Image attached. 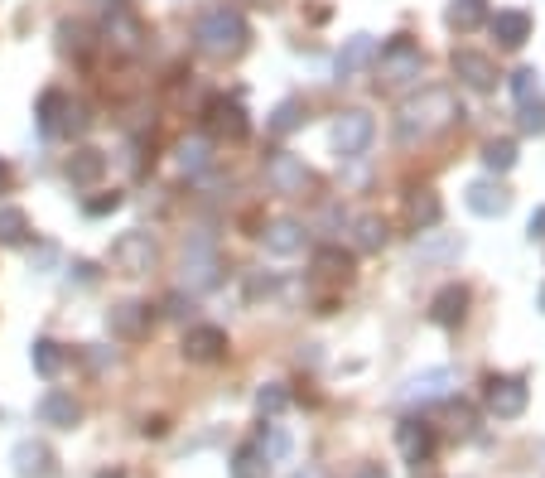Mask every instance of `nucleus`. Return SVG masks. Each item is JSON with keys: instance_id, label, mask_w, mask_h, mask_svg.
<instances>
[{"instance_id": "nucleus-31", "label": "nucleus", "mask_w": 545, "mask_h": 478, "mask_svg": "<svg viewBox=\"0 0 545 478\" xmlns=\"http://www.w3.org/2000/svg\"><path fill=\"white\" fill-rule=\"evenodd\" d=\"M25 237H29V213L5 203V208H0V242H5V247H20Z\"/></svg>"}, {"instance_id": "nucleus-51", "label": "nucleus", "mask_w": 545, "mask_h": 478, "mask_svg": "<svg viewBox=\"0 0 545 478\" xmlns=\"http://www.w3.org/2000/svg\"><path fill=\"white\" fill-rule=\"evenodd\" d=\"M97 478H126V474H121V469H102V474H97Z\"/></svg>"}, {"instance_id": "nucleus-29", "label": "nucleus", "mask_w": 545, "mask_h": 478, "mask_svg": "<svg viewBox=\"0 0 545 478\" xmlns=\"http://www.w3.org/2000/svg\"><path fill=\"white\" fill-rule=\"evenodd\" d=\"M304 116H309V112H304L300 97H285V102L271 112V136H290V131H300Z\"/></svg>"}, {"instance_id": "nucleus-47", "label": "nucleus", "mask_w": 545, "mask_h": 478, "mask_svg": "<svg viewBox=\"0 0 545 478\" xmlns=\"http://www.w3.org/2000/svg\"><path fill=\"white\" fill-rule=\"evenodd\" d=\"M357 478H386V469H382V464H362V469H357Z\"/></svg>"}, {"instance_id": "nucleus-28", "label": "nucleus", "mask_w": 545, "mask_h": 478, "mask_svg": "<svg viewBox=\"0 0 545 478\" xmlns=\"http://www.w3.org/2000/svg\"><path fill=\"white\" fill-rule=\"evenodd\" d=\"M68 102H73V97H68L63 87H49V92L39 97V107H34V116H39V126H44L49 136H54V126L63 121V112H68Z\"/></svg>"}, {"instance_id": "nucleus-43", "label": "nucleus", "mask_w": 545, "mask_h": 478, "mask_svg": "<svg viewBox=\"0 0 545 478\" xmlns=\"http://www.w3.org/2000/svg\"><path fill=\"white\" fill-rule=\"evenodd\" d=\"M271 290H275V276H261V271H256V276L246 281V300H261V295H271Z\"/></svg>"}, {"instance_id": "nucleus-33", "label": "nucleus", "mask_w": 545, "mask_h": 478, "mask_svg": "<svg viewBox=\"0 0 545 478\" xmlns=\"http://www.w3.org/2000/svg\"><path fill=\"white\" fill-rule=\"evenodd\" d=\"M410 218L420 227H439V218H444V203H439L430 189H415L410 194Z\"/></svg>"}, {"instance_id": "nucleus-20", "label": "nucleus", "mask_w": 545, "mask_h": 478, "mask_svg": "<svg viewBox=\"0 0 545 478\" xmlns=\"http://www.w3.org/2000/svg\"><path fill=\"white\" fill-rule=\"evenodd\" d=\"M377 39L372 34H353L343 49H338V78H353V73H362V68H372L377 63Z\"/></svg>"}, {"instance_id": "nucleus-44", "label": "nucleus", "mask_w": 545, "mask_h": 478, "mask_svg": "<svg viewBox=\"0 0 545 478\" xmlns=\"http://www.w3.org/2000/svg\"><path fill=\"white\" fill-rule=\"evenodd\" d=\"M164 314H174V319H189L193 300H184V295H169V300H164Z\"/></svg>"}, {"instance_id": "nucleus-10", "label": "nucleus", "mask_w": 545, "mask_h": 478, "mask_svg": "<svg viewBox=\"0 0 545 478\" xmlns=\"http://www.w3.org/2000/svg\"><path fill=\"white\" fill-rule=\"evenodd\" d=\"M454 387V372L449 367H430V372H415L406 387H401V401L406 406H430V401H444Z\"/></svg>"}, {"instance_id": "nucleus-27", "label": "nucleus", "mask_w": 545, "mask_h": 478, "mask_svg": "<svg viewBox=\"0 0 545 478\" xmlns=\"http://www.w3.org/2000/svg\"><path fill=\"white\" fill-rule=\"evenodd\" d=\"M488 20V0H449V25L468 34V29H478Z\"/></svg>"}, {"instance_id": "nucleus-45", "label": "nucleus", "mask_w": 545, "mask_h": 478, "mask_svg": "<svg viewBox=\"0 0 545 478\" xmlns=\"http://www.w3.org/2000/svg\"><path fill=\"white\" fill-rule=\"evenodd\" d=\"M526 232H531V242H545V208L531 213V227H526Z\"/></svg>"}, {"instance_id": "nucleus-5", "label": "nucleus", "mask_w": 545, "mask_h": 478, "mask_svg": "<svg viewBox=\"0 0 545 478\" xmlns=\"http://www.w3.org/2000/svg\"><path fill=\"white\" fill-rule=\"evenodd\" d=\"M483 401H488V411L497 421H517L521 411H526V401H531L526 377H488L483 382Z\"/></svg>"}, {"instance_id": "nucleus-15", "label": "nucleus", "mask_w": 545, "mask_h": 478, "mask_svg": "<svg viewBox=\"0 0 545 478\" xmlns=\"http://www.w3.org/2000/svg\"><path fill=\"white\" fill-rule=\"evenodd\" d=\"M10 464H15L20 478H49L54 474V450L44 440H20L15 454H10Z\"/></svg>"}, {"instance_id": "nucleus-9", "label": "nucleus", "mask_w": 545, "mask_h": 478, "mask_svg": "<svg viewBox=\"0 0 545 478\" xmlns=\"http://www.w3.org/2000/svg\"><path fill=\"white\" fill-rule=\"evenodd\" d=\"M203 116H208V131L222 136V141H246L251 136V121H246L242 102H232V97H213Z\"/></svg>"}, {"instance_id": "nucleus-42", "label": "nucleus", "mask_w": 545, "mask_h": 478, "mask_svg": "<svg viewBox=\"0 0 545 478\" xmlns=\"http://www.w3.org/2000/svg\"><path fill=\"white\" fill-rule=\"evenodd\" d=\"M121 208V194L111 189V194H102V198H87V218H107V213H116Z\"/></svg>"}, {"instance_id": "nucleus-40", "label": "nucleus", "mask_w": 545, "mask_h": 478, "mask_svg": "<svg viewBox=\"0 0 545 478\" xmlns=\"http://www.w3.org/2000/svg\"><path fill=\"white\" fill-rule=\"evenodd\" d=\"M58 49H63V54H73V58L87 54V25L63 20V25H58Z\"/></svg>"}, {"instance_id": "nucleus-14", "label": "nucleus", "mask_w": 545, "mask_h": 478, "mask_svg": "<svg viewBox=\"0 0 545 478\" xmlns=\"http://www.w3.org/2000/svg\"><path fill=\"white\" fill-rule=\"evenodd\" d=\"M266 252L271 256H300L304 252V223L300 218H271L266 232H261Z\"/></svg>"}, {"instance_id": "nucleus-2", "label": "nucleus", "mask_w": 545, "mask_h": 478, "mask_svg": "<svg viewBox=\"0 0 545 478\" xmlns=\"http://www.w3.org/2000/svg\"><path fill=\"white\" fill-rule=\"evenodd\" d=\"M193 39L208 58H237L251 44V25H246V15L237 5H208L198 15V25H193Z\"/></svg>"}, {"instance_id": "nucleus-24", "label": "nucleus", "mask_w": 545, "mask_h": 478, "mask_svg": "<svg viewBox=\"0 0 545 478\" xmlns=\"http://www.w3.org/2000/svg\"><path fill=\"white\" fill-rule=\"evenodd\" d=\"M232 478H271V459L261 454L256 440L237 445V454H232Z\"/></svg>"}, {"instance_id": "nucleus-36", "label": "nucleus", "mask_w": 545, "mask_h": 478, "mask_svg": "<svg viewBox=\"0 0 545 478\" xmlns=\"http://www.w3.org/2000/svg\"><path fill=\"white\" fill-rule=\"evenodd\" d=\"M256 445H261V454H266L271 464H280V459L290 454V435H285L280 425H261V435H256Z\"/></svg>"}, {"instance_id": "nucleus-30", "label": "nucleus", "mask_w": 545, "mask_h": 478, "mask_svg": "<svg viewBox=\"0 0 545 478\" xmlns=\"http://www.w3.org/2000/svg\"><path fill=\"white\" fill-rule=\"evenodd\" d=\"M29 363L39 377H58V367H63V348H58L54 338H34V348H29Z\"/></svg>"}, {"instance_id": "nucleus-32", "label": "nucleus", "mask_w": 545, "mask_h": 478, "mask_svg": "<svg viewBox=\"0 0 545 478\" xmlns=\"http://www.w3.org/2000/svg\"><path fill=\"white\" fill-rule=\"evenodd\" d=\"M314 271L328 276V281H348V276H353V256L338 252V247H324V252L314 256Z\"/></svg>"}, {"instance_id": "nucleus-6", "label": "nucleus", "mask_w": 545, "mask_h": 478, "mask_svg": "<svg viewBox=\"0 0 545 478\" xmlns=\"http://www.w3.org/2000/svg\"><path fill=\"white\" fill-rule=\"evenodd\" d=\"M377 136V121L367 112H343L333 121V150L343 155V160H357V155H367V145Z\"/></svg>"}, {"instance_id": "nucleus-34", "label": "nucleus", "mask_w": 545, "mask_h": 478, "mask_svg": "<svg viewBox=\"0 0 545 478\" xmlns=\"http://www.w3.org/2000/svg\"><path fill=\"white\" fill-rule=\"evenodd\" d=\"M208 160H213V145L203 141V136H193V141L179 145V169H184V174H203Z\"/></svg>"}, {"instance_id": "nucleus-13", "label": "nucleus", "mask_w": 545, "mask_h": 478, "mask_svg": "<svg viewBox=\"0 0 545 478\" xmlns=\"http://www.w3.org/2000/svg\"><path fill=\"white\" fill-rule=\"evenodd\" d=\"M464 203H468V213H478V218H502L512 208V194L497 179H473L464 189Z\"/></svg>"}, {"instance_id": "nucleus-8", "label": "nucleus", "mask_w": 545, "mask_h": 478, "mask_svg": "<svg viewBox=\"0 0 545 478\" xmlns=\"http://www.w3.org/2000/svg\"><path fill=\"white\" fill-rule=\"evenodd\" d=\"M107 329L116 338H126V343H140V338H150V329H155V310L145 300H121V305L107 310Z\"/></svg>"}, {"instance_id": "nucleus-4", "label": "nucleus", "mask_w": 545, "mask_h": 478, "mask_svg": "<svg viewBox=\"0 0 545 478\" xmlns=\"http://www.w3.org/2000/svg\"><path fill=\"white\" fill-rule=\"evenodd\" d=\"M155 261H160V247H155L150 232H121V237L111 242V266L126 271V276H145V271H155Z\"/></svg>"}, {"instance_id": "nucleus-46", "label": "nucleus", "mask_w": 545, "mask_h": 478, "mask_svg": "<svg viewBox=\"0 0 545 478\" xmlns=\"http://www.w3.org/2000/svg\"><path fill=\"white\" fill-rule=\"evenodd\" d=\"M73 276H78V281L87 285L92 276H97V266H92V261H73Z\"/></svg>"}, {"instance_id": "nucleus-35", "label": "nucleus", "mask_w": 545, "mask_h": 478, "mask_svg": "<svg viewBox=\"0 0 545 478\" xmlns=\"http://www.w3.org/2000/svg\"><path fill=\"white\" fill-rule=\"evenodd\" d=\"M483 165L492 174H507V169L517 165V141H488L483 145Z\"/></svg>"}, {"instance_id": "nucleus-7", "label": "nucleus", "mask_w": 545, "mask_h": 478, "mask_svg": "<svg viewBox=\"0 0 545 478\" xmlns=\"http://www.w3.org/2000/svg\"><path fill=\"white\" fill-rule=\"evenodd\" d=\"M266 184H271L275 194H304V189H314V174H309V165H304L300 155L275 150L271 160H266Z\"/></svg>"}, {"instance_id": "nucleus-48", "label": "nucleus", "mask_w": 545, "mask_h": 478, "mask_svg": "<svg viewBox=\"0 0 545 478\" xmlns=\"http://www.w3.org/2000/svg\"><path fill=\"white\" fill-rule=\"evenodd\" d=\"M415 478H439V474L430 469V459H425V464H415Z\"/></svg>"}, {"instance_id": "nucleus-22", "label": "nucleus", "mask_w": 545, "mask_h": 478, "mask_svg": "<svg viewBox=\"0 0 545 478\" xmlns=\"http://www.w3.org/2000/svg\"><path fill=\"white\" fill-rule=\"evenodd\" d=\"M184 285L189 290H213L218 285V256L208 247H189L184 252Z\"/></svg>"}, {"instance_id": "nucleus-41", "label": "nucleus", "mask_w": 545, "mask_h": 478, "mask_svg": "<svg viewBox=\"0 0 545 478\" xmlns=\"http://www.w3.org/2000/svg\"><path fill=\"white\" fill-rule=\"evenodd\" d=\"M521 126H526L531 136H545V107L541 102H526V107H521Z\"/></svg>"}, {"instance_id": "nucleus-16", "label": "nucleus", "mask_w": 545, "mask_h": 478, "mask_svg": "<svg viewBox=\"0 0 545 478\" xmlns=\"http://www.w3.org/2000/svg\"><path fill=\"white\" fill-rule=\"evenodd\" d=\"M63 174H68V184H78V189H87V184H97V179L107 174V155H102L97 145H78V150L68 155V165H63Z\"/></svg>"}, {"instance_id": "nucleus-37", "label": "nucleus", "mask_w": 545, "mask_h": 478, "mask_svg": "<svg viewBox=\"0 0 545 478\" xmlns=\"http://www.w3.org/2000/svg\"><path fill=\"white\" fill-rule=\"evenodd\" d=\"M512 97H517L521 107H526V102H541V73H536V68H517V73H512Z\"/></svg>"}, {"instance_id": "nucleus-17", "label": "nucleus", "mask_w": 545, "mask_h": 478, "mask_svg": "<svg viewBox=\"0 0 545 478\" xmlns=\"http://www.w3.org/2000/svg\"><path fill=\"white\" fill-rule=\"evenodd\" d=\"M488 29L502 49H521V44L531 39V15H526V10H497L488 20Z\"/></svg>"}, {"instance_id": "nucleus-49", "label": "nucleus", "mask_w": 545, "mask_h": 478, "mask_svg": "<svg viewBox=\"0 0 545 478\" xmlns=\"http://www.w3.org/2000/svg\"><path fill=\"white\" fill-rule=\"evenodd\" d=\"M5 189H10V165L0 160V194H5Z\"/></svg>"}, {"instance_id": "nucleus-26", "label": "nucleus", "mask_w": 545, "mask_h": 478, "mask_svg": "<svg viewBox=\"0 0 545 478\" xmlns=\"http://www.w3.org/2000/svg\"><path fill=\"white\" fill-rule=\"evenodd\" d=\"M107 39H116V49H121V54H136V49H140V25L126 15V10H111V15H107Z\"/></svg>"}, {"instance_id": "nucleus-39", "label": "nucleus", "mask_w": 545, "mask_h": 478, "mask_svg": "<svg viewBox=\"0 0 545 478\" xmlns=\"http://www.w3.org/2000/svg\"><path fill=\"white\" fill-rule=\"evenodd\" d=\"M285 406H290V392H285L280 382H266V387L256 392V411H261V416H280Z\"/></svg>"}, {"instance_id": "nucleus-18", "label": "nucleus", "mask_w": 545, "mask_h": 478, "mask_svg": "<svg viewBox=\"0 0 545 478\" xmlns=\"http://www.w3.org/2000/svg\"><path fill=\"white\" fill-rule=\"evenodd\" d=\"M468 314V290L464 285H444L435 300H430V319H435L439 329H459Z\"/></svg>"}, {"instance_id": "nucleus-11", "label": "nucleus", "mask_w": 545, "mask_h": 478, "mask_svg": "<svg viewBox=\"0 0 545 478\" xmlns=\"http://www.w3.org/2000/svg\"><path fill=\"white\" fill-rule=\"evenodd\" d=\"M454 78L468 87V92H492L497 87V63L478 49H459L454 54Z\"/></svg>"}, {"instance_id": "nucleus-21", "label": "nucleus", "mask_w": 545, "mask_h": 478, "mask_svg": "<svg viewBox=\"0 0 545 478\" xmlns=\"http://www.w3.org/2000/svg\"><path fill=\"white\" fill-rule=\"evenodd\" d=\"M396 445H401V454H406L410 464H425V459L435 454V425L406 421L401 430H396Z\"/></svg>"}, {"instance_id": "nucleus-19", "label": "nucleus", "mask_w": 545, "mask_h": 478, "mask_svg": "<svg viewBox=\"0 0 545 478\" xmlns=\"http://www.w3.org/2000/svg\"><path fill=\"white\" fill-rule=\"evenodd\" d=\"M39 421L54 425V430H73V425L82 421V406L73 392H44V401H39Z\"/></svg>"}, {"instance_id": "nucleus-1", "label": "nucleus", "mask_w": 545, "mask_h": 478, "mask_svg": "<svg viewBox=\"0 0 545 478\" xmlns=\"http://www.w3.org/2000/svg\"><path fill=\"white\" fill-rule=\"evenodd\" d=\"M459 116H464V107H459V97L449 87H425L420 97H410L406 107L396 112V141L401 145L430 141L439 131H449Z\"/></svg>"}, {"instance_id": "nucleus-25", "label": "nucleus", "mask_w": 545, "mask_h": 478, "mask_svg": "<svg viewBox=\"0 0 545 478\" xmlns=\"http://www.w3.org/2000/svg\"><path fill=\"white\" fill-rule=\"evenodd\" d=\"M353 247L362 256H372V252H382L386 247V223L377 218V213H362V218L353 223Z\"/></svg>"}, {"instance_id": "nucleus-52", "label": "nucleus", "mask_w": 545, "mask_h": 478, "mask_svg": "<svg viewBox=\"0 0 545 478\" xmlns=\"http://www.w3.org/2000/svg\"><path fill=\"white\" fill-rule=\"evenodd\" d=\"M536 305H541V314H545V285H541V295H536Z\"/></svg>"}, {"instance_id": "nucleus-50", "label": "nucleus", "mask_w": 545, "mask_h": 478, "mask_svg": "<svg viewBox=\"0 0 545 478\" xmlns=\"http://www.w3.org/2000/svg\"><path fill=\"white\" fill-rule=\"evenodd\" d=\"M97 5H102L107 15H111V10H121V0H97Z\"/></svg>"}, {"instance_id": "nucleus-3", "label": "nucleus", "mask_w": 545, "mask_h": 478, "mask_svg": "<svg viewBox=\"0 0 545 478\" xmlns=\"http://www.w3.org/2000/svg\"><path fill=\"white\" fill-rule=\"evenodd\" d=\"M420 68H425V54L406 34H396L386 49H377V87H406L420 78Z\"/></svg>"}, {"instance_id": "nucleus-12", "label": "nucleus", "mask_w": 545, "mask_h": 478, "mask_svg": "<svg viewBox=\"0 0 545 478\" xmlns=\"http://www.w3.org/2000/svg\"><path fill=\"white\" fill-rule=\"evenodd\" d=\"M184 358L189 363H222L227 358V334L218 324H193L184 334Z\"/></svg>"}, {"instance_id": "nucleus-23", "label": "nucleus", "mask_w": 545, "mask_h": 478, "mask_svg": "<svg viewBox=\"0 0 545 478\" xmlns=\"http://www.w3.org/2000/svg\"><path fill=\"white\" fill-rule=\"evenodd\" d=\"M464 252V237L459 232H425L415 242V261H454Z\"/></svg>"}, {"instance_id": "nucleus-38", "label": "nucleus", "mask_w": 545, "mask_h": 478, "mask_svg": "<svg viewBox=\"0 0 545 478\" xmlns=\"http://www.w3.org/2000/svg\"><path fill=\"white\" fill-rule=\"evenodd\" d=\"M92 126V116H87V107L82 102H68V112H63V121L54 126V136H63V141H73V136H82Z\"/></svg>"}, {"instance_id": "nucleus-53", "label": "nucleus", "mask_w": 545, "mask_h": 478, "mask_svg": "<svg viewBox=\"0 0 545 478\" xmlns=\"http://www.w3.org/2000/svg\"><path fill=\"white\" fill-rule=\"evenodd\" d=\"M251 5H271V0H251Z\"/></svg>"}]
</instances>
